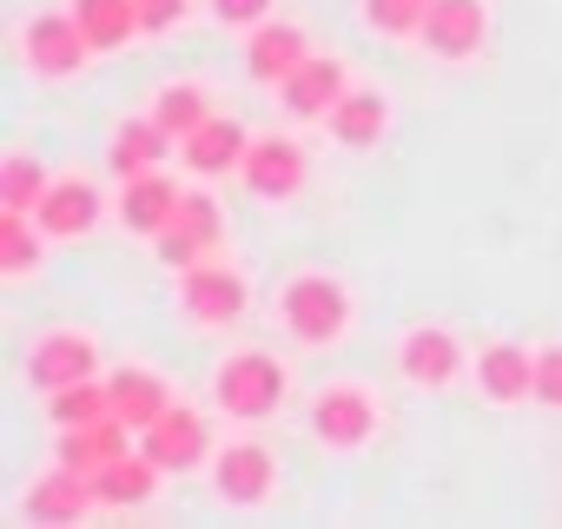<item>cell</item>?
Returning <instances> with one entry per match:
<instances>
[{"instance_id": "9a60e30c", "label": "cell", "mask_w": 562, "mask_h": 529, "mask_svg": "<svg viewBox=\"0 0 562 529\" xmlns=\"http://www.w3.org/2000/svg\"><path fill=\"white\" fill-rule=\"evenodd\" d=\"M397 371H404V384H417V391H443V384L463 371V345H457L443 325H417V331H404V345H397Z\"/></svg>"}, {"instance_id": "83f0119b", "label": "cell", "mask_w": 562, "mask_h": 529, "mask_svg": "<svg viewBox=\"0 0 562 529\" xmlns=\"http://www.w3.org/2000/svg\"><path fill=\"white\" fill-rule=\"evenodd\" d=\"M41 225L34 212H0V264H8V279H27L34 272V258H41Z\"/></svg>"}, {"instance_id": "d4e9b609", "label": "cell", "mask_w": 562, "mask_h": 529, "mask_svg": "<svg viewBox=\"0 0 562 529\" xmlns=\"http://www.w3.org/2000/svg\"><path fill=\"white\" fill-rule=\"evenodd\" d=\"M126 430L133 424H120V417H100V424H87V430H60V463H74V470H100V463H113V457H126Z\"/></svg>"}, {"instance_id": "f546056e", "label": "cell", "mask_w": 562, "mask_h": 529, "mask_svg": "<svg viewBox=\"0 0 562 529\" xmlns=\"http://www.w3.org/2000/svg\"><path fill=\"white\" fill-rule=\"evenodd\" d=\"M47 185H54V179H47V166H41V159H27V153H14V159H8V179H0V212H34Z\"/></svg>"}, {"instance_id": "4316f807", "label": "cell", "mask_w": 562, "mask_h": 529, "mask_svg": "<svg viewBox=\"0 0 562 529\" xmlns=\"http://www.w3.org/2000/svg\"><path fill=\"white\" fill-rule=\"evenodd\" d=\"M47 417H54V430H87V424L113 417V404H106V384H100V378H80V384H60V391H47Z\"/></svg>"}, {"instance_id": "5b68a950", "label": "cell", "mask_w": 562, "mask_h": 529, "mask_svg": "<svg viewBox=\"0 0 562 529\" xmlns=\"http://www.w3.org/2000/svg\"><path fill=\"white\" fill-rule=\"evenodd\" d=\"M139 450L166 470V476H186L212 457V424L192 410V404H166L146 430H139Z\"/></svg>"}, {"instance_id": "d6a6232c", "label": "cell", "mask_w": 562, "mask_h": 529, "mask_svg": "<svg viewBox=\"0 0 562 529\" xmlns=\"http://www.w3.org/2000/svg\"><path fill=\"white\" fill-rule=\"evenodd\" d=\"M212 14L225 21V27H258V21H271V0H212Z\"/></svg>"}, {"instance_id": "603a6c76", "label": "cell", "mask_w": 562, "mask_h": 529, "mask_svg": "<svg viewBox=\"0 0 562 529\" xmlns=\"http://www.w3.org/2000/svg\"><path fill=\"white\" fill-rule=\"evenodd\" d=\"M179 139H166V126L146 113V120H126L120 133H113V153H106V166L120 172V179H139V172H153L166 153H172Z\"/></svg>"}, {"instance_id": "9c48e42d", "label": "cell", "mask_w": 562, "mask_h": 529, "mask_svg": "<svg viewBox=\"0 0 562 529\" xmlns=\"http://www.w3.org/2000/svg\"><path fill=\"white\" fill-rule=\"evenodd\" d=\"M437 60H476L490 41V8L483 0H430L424 34H417Z\"/></svg>"}, {"instance_id": "2e32d148", "label": "cell", "mask_w": 562, "mask_h": 529, "mask_svg": "<svg viewBox=\"0 0 562 529\" xmlns=\"http://www.w3.org/2000/svg\"><path fill=\"white\" fill-rule=\"evenodd\" d=\"M305 54H312V41H305L292 21H258L251 41H245V74H251L258 87H285Z\"/></svg>"}, {"instance_id": "8992f818", "label": "cell", "mask_w": 562, "mask_h": 529, "mask_svg": "<svg viewBox=\"0 0 562 529\" xmlns=\"http://www.w3.org/2000/svg\"><path fill=\"white\" fill-rule=\"evenodd\" d=\"M312 437L325 450H358L378 437V397L358 391V384H331L312 397Z\"/></svg>"}, {"instance_id": "ba28073f", "label": "cell", "mask_w": 562, "mask_h": 529, "mask_svg": "<svg viewBox=\"0 0 562 529\" xmlns=\"http://www.w3.org/2000/svg\"><path fill=\"white\" fill-rule=\"evenodd\" d=\"M100 371V345L87 338V331H41L34 345H27V384L47 397V391H60V384H80V378H93Z\"/></svg>"}, {"instance_id": "e0dca14e", "label": "cell", "mask_w": 562, "mask_h": 529, "mask_svg": "<svg viewBox=\"0 0 562 529\" xmlns=\"http://www.w3.org/2000/svg\"><path fill=\"white\" fill-rule=\"evenodd\" d=\"M179 199H186V192L153 166V172H139V179H126V185H120V205H113V212H120V225H126L133 238H159V232L172 225Z\"/></svg>"}, {"instance_id": "d6986e66", "label": "cell", "mask_w": 562, "mask_h": 529, "mask_svg": "<svg viewBox=\"0 0 562 529\" xmlns=\"http://www.w3.org/2000/svg\"><path fill=\"white\" fill-rule=\"evenodd\" d=\"M245 146H251L245 126H238L232 113H212L192 139H179V159H186L199 179H218V172H238V166H245Z\"/></svg>"}, {"instance_id": "3957f363", "label": "cell", "mask_w": 562, "mask_h": 529, "mask_svg": "<svg viewBox=\"0 0 562 529\" xmlns=\"http://www.w3.org/2000/svg\"><path fill=\"white\" fill-rule=\"evenodd\" d=\"M179 312L199 325V331H225L245 318V279L218 258H199L179 272Z\"/></svg>"}, {"instance_id": "7c38bea8", "label": "cell", "mask_w": 562, "mask_h": 529, "mask_svg": "<svg viewBox=\"0 0 562 529\" xmlns=\"http://www.w3.org/2000/svg\"><path fill=\"white\" fill-rule=\"evenodd\" d=\"M345 93H351V74H345L338 54H305L299 74L278 87V100H285L292 120H331V106H338Z\"/></svg>"}, {"instance_id": "cb8c5ba5", "label": "cell", "mask_w": 562, "mask_h": 529, "mask_svg": "<svg viewBox=\"0 0 562 529\" xmlns=\"http://www.w3.org/2000/svg\"><path fill=\"white\" fill-rule=\"evenodd\" d=\"M384 126H391V106H384V93H371V87H351V93L331 106V139H338V146H378Z\"/></svg>"}, {"instance_id": "7402d4cb", "label": "cell", "mask_w": 562, "mask_h": 529, "mask_svg": "<svg viewBox=\"0 0 562 529\" xmlns=\"http://www.w3.org/2000/svg\"><path fill=\"white\" fill-rule=\"evenodd\" d=\"M74 21L87 27L93 54H120L133 47L146 27H139V0H74Z\"/></svg>"}, {"instance_id": "ffe728a7", "label": "cell", "mask_w": 562, "mask_h": 529, "mask_svg": "<svg viewBox=\"0 0 562 529\" xmlns=\"http://www.w3.org/2000/svg\"><path fill=\"white\" fill-rule=\"evenodd\" d=\"M106 404H113V417H120V424L146 430V424L172 404V391H166V378H159V371H146V364H120V371H106Z\"/></svg>"}, {"instance_id": "5bb4252c", "label": "cell", "mask_w": 562, "mask_h": 529, "mask_svg": "<svg viewBox=\"0 0 562 529\" xmlns=\"http://www.w3.org/2000/svg\"><path fill=\"white\" fill-rule=\"evenodd\" d=\"M27 522H54V529H74L87 509H100V496H93V476L87 470H74V463H54L34 489H27Z\"/></svg>"}, {"instance_id": "52a82bcc", "label": "cell", "mask_w": 562, "mask_h": 529, "mask_svg": "<svg viewBox=\"0 0 562 529\" xmlns=\"http://www.w3.org/2000/svg\"><path fill=\"white\" fill-rule=\"evenodd\" d=\"M238 179H245L258 199H299V192H305V179H312V159H305V146H299V139L265 133V139H251V146H245Z\"/></svg>"}, {"instance_id": "30bf717a", "label": "cell", "mask_w": 562, "mask_h": 529, "mask_svg": "<svg viewBox=\"0 0 562 529\" xmlns=\"http://www.w3.org/2000/svg\"><path fill=\"white\" fill-rule=\"evenodd\" d=\"M271 483H278V457H271L258 437H238V443H225V450L212 457V489H218L225 503H238V509L265 503Z\"/></svg>"}, {"instance_id": "8fae6325", "label": "cell", "mask_w": 562, "mask_h": 529, "mask_svg": "<svg viewBox=\"0 0 562 529\" xmlns=\"http://www.w3.org/2000/svg\"><path fill=\"white\" fill-rule=\"evenodd\" d=\"M218 238H225L218 205H212L205 192H186V199H179V212H172V225H166L153 245H159V258H166V264H179V272H186V264H199V258H212V251H218Z\"/></svg>"}, {"instance_id": "7a4b0ae2", "label": "cell", "mask_w": 562, "mask_h": 529, "mask_svg": "<svg viewBox=\"0 0 562 529\" xmlns=\"http://www.w3.org/2000/svg\"><path fill=\"white\" fill-rule=\"evenodd\" d=\"M285 391H292V371L278 364L271 351H232L218 364V378H212L218 410L238 417V424H265L278 404H285Z\"/></svg>"}, {"instance_id": "1f68e13d", "label": "cell", "mask_w": 562, "mask_h": 529, "mask_svg": "<svg viewBox=\"0 0 562 529\" xmlns=\"http://www.w3.org/2000/svg\"><path fill=\"white\" fill-rule=\"evenodd\" d=\"M186 14H192V0H139V27L146 34H172Z\"/></svg>"}, {"instance_id": "277c9868", "label": "cell", "mask_w": 562, "mask_h": 529, "mask_svg": "<svg viewBox=\"0 0 562 529\" xmlns=\"http://www.w3.org/2000/svg\"><path fill=\"white\" fill-rule=\"evenodd\" d=\"M21 54H27V67L41 74V80H74L87 60H93V41H87V27L74 21V8L67 14H34L27 27H21Z\"/></svg>"}, {"instance_id": "ac0fdd59", "label": "cell", "mask_w": 562, "mask_h": 529, "mask_svg": "<svg viewBox=\"0 0 562 529\" xmlns=\"http://www.w3.org/2000/svg\"><path fill=\"white\" fill-rule=\"evenodd\" d=\"M476 391H483L490 404H529V397H536V351H522V345H509V338L483 345V351H476Z\"/></svg>"}, {"instance_id": "4dcf8cb0", "label": "cell", "mask_w": 562, "mask_h": 529, "mask_svg": "<svg viewBox=\"0 0 562 529\" xmlns=\"http://www.w3.org/2000/svg\"><path fill=\"white\" fill-rule=\"evenodd\" d=\"M536 404L562 410V345H542L536 351Z\"/></svg>"}, {"instance_id": "484cf974", "label": "cell", "mask_w": 562, "mask_h": 529, "mask_svg": "<svg viewBox=\"0 0 562 529\" xmlns=\"http://www.w3.org/2000/svg\"><path fill=\"white\" fill-rule=\"evenodd\" d=\"M153 120L166 126V139H192V133L212 120V93L192 87V80H172V87L153 93Z\"/></svg>"}, {"instance_id": "4fadbf2b", "label": "cell", "mask_w": 562, "mask_h": 529, "mask_svg": "<svg viewBox=\"0 0 562 529\" xmlns=\"http://www.w3.org/2000/svg\"><path fill=\"white\" fill-rule=\"evenodd\" d=\"M100 185L93 179H54L47 192H41V205H34V225L47 232V245H67V238H87L93 225H100Z\"/></svg>"}, {"instance_id": "44dd1931", "label": "cell", "mask_w": 562, "mask_h": 529, "mask_svg": "<svg viewBox=\"0 0 562 529\" xmlns=\"http://www.w3.org/2000/svg\"><path fill=\"white\" fill-rule=\"evenodd\" d=\"M159 476L166 470L146 450H126V457H113V463L93 470V496H100V509H133V503H146L159 489Z\"/></svg>"}, {"instance_id": "6da1fadb", "label": "cell", "mask_w": 562, "mask_h": 529, "mask_svg": "<svg viewBox=\"0 0 562 529\" xmlns=\"http://www.w3.org/2000/svg\"><path fill=\"white\" fill-rule=\"evenodd\" d=\"M278 318H285V331L312 351L338 345L351 331V292L331 279V272H299L285 292H278Z\"/></svg>"}, {"instance_id": "f1b7e54d", "label": "cell", "mask_w": 562, "mask_h": 529, "mask_svg": "<svg viewBox=\"0 0 562 529\" xmlns=\"http://www.w3.org/2000/svg\"><path fill=\"white\" fill-rule=\"evenodd\" d=\"M424 14H430V0H358V21L384 41H411L424 34Z\"/></svg>"}]
</instances>
